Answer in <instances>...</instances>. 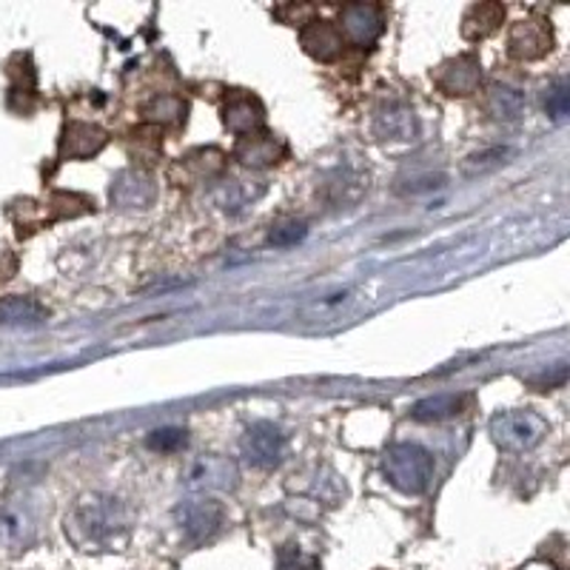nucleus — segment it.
I'll use <instances>...</instances> for the list:
<instances>
[{
    "label": "nucleus",
    "instance_id": "obj_1",
    "mask_svg": "<svg viewBox=\"0 0 570 570\" xmlns=\"http://www.w3.org/2000/svg\"><path fill=\"white\" fill-rule=\"evenodd\" d=\"M383 474L397 491L419 497V493L428 491V485L433 479V456L428 454L426 447L403 442V445H394L385 454Z\"/></svg>",
    "mask_w": 570,
    "mask_h": 570
},
{
    "label": "nucleus",
    "instance_id": "obj_2",
    "mask_svg": "<svg viewBox=\"0 0 570 570\" xmlns=\"http://www.w3.org/2000/svg\"><path fill=\"white\" fill-rule=\"evenodd\" d=\"M548 433V422L531 411H505L491 419V437L505 451H531Z\"/></svg>",
    "mask_w": 570,
    "mask_h": 570
},
{
    "label": "nucleus",
    "instance_id": "obj_3",
    "mask_svg": "<svg viewBox=\"0 0 570 570\" xmlns=\"http://www.w3.org/2000/svg\"><path fill=\"white\" fill-rule=\"evenodd\" d=\"M339 35L342 40H351L354 46H374L376 37L383 35L385 21L383 9L371 7V3H348L339 12Z\"/></svg>",
    "mask_w": 570,
    "mask_h": 570
},
{
    "label": "nucleus",
    "instance_id": "obj_4",
    "mask_svg": "<svg viewBox=\"0 0 570 570\" xmlns=\"http://www.w3.org/2000/svg\"><path fill=\"white\" fill-rule=\"evenodd\" d=\"M431 80L447 97H468L482 83V66L474 55H460V58L445 60L440 69H433Z\"/></svg>",
    "mask_w": 570,
    "mask_h": 570
},
{
    "label": "nucleus",
    "instance_id": "obj_5",
    "mask_svg": "<svg viewBox=\"0 0 570 570\" xmlns=\"http://www.w3.org/2000/svg\"><path fill=\"white\" fill-rule=\"evenodd\" d=\"M554 49V32L545 21L527 18V21L513 23L511 35H508V51L516 60H539Z\"/></svg>",
    "mask_w": 570,
    "mask_h": 570
},
{
    "label": "nucleus",
    "instance_id": "obj_6",
    "mask_svg": "<svg viewBox=\"0 0 570 570\" xmlns=\"http://www.w3.org/2000/svg\"><path fill=\"white\" fill-rule=\"evenodd\" d=\"M177 520H181V531L188 542L211 539L223 522V508L211 499H195V502L177 508Z\"/></svg>",
    "mask_w": 570,
    "mask_h": 570
},
{
    "label": "nucleus",
    "instance_id": "obj_7",
    "mask_svg": "<svg viewBox=\"0 0 570 570\" xmlns=\"http://www.w3.org/2000/svg\"><path fill=\"white\" fill-rule=\"evenodd\" d=\"M266 124V108H263L260 97H254L248 92H234L229 101L223 103V126L234 135H254Z\"/></svg>",
    "mask_w": 570,
    "mask_h": 570
},
{
    "label": "nucleus",
    "instance_id": "obj_8",
    "mask_svg": "<svg viewBox=\"0 0 570 570\" xmlns=\"http://www.w3.org/2000/svg\"><path fill=\"white\" fill-rule=\"evenodd\" d=\"M300 44H303L305 55H311V58L319 60V63H334V60L342 55L346 40L339 35L337 23L319 18V21H309L303 30H300Z\"/></svg>",
    "mask_w": 570,
    "mask_h": 570
},
{
    "label": "nucleus",
    "instance_id": "obj_9",
    "mask_svg": "<svg viewBox=\"0 0 570 570\" xmlns=\"http://www.w3.org/2000/svg\"><path fill=\"white\" fill-rule=\"evenodd\" d=\"M234 158H237L243 166L268 168L286 158V146H282L275 135H268V131H254V135H243V138L237 140Z\"/></svg>",
    "mask_w": 570,
    "mask_h": 570
},
{
    "label": "nucleus",
    "instance_id": "obj_10",
    "mask_svg": "<svg viewBox=\"0 0 570 570\" xmlns=\"http://www.w3.org/2000/svg\"><path fill=\"white\" fill-rule=\"evenodd\" d=\"M108 135L94 124H69L60 138V158L63 160H89L103 152Z\"/></svg>",
    "mask_w": 570,
    "mask_h": 570
},
{
    "label": "nucleus",
    "instance_id": "obj_11",
    "mask_svg": "<svg viewBox=\"0 0 570 570\" xmlns=\"http://www.w3.org/2000/svg\"><path fill=\"white\" fill-rule=\"evenodd\" d=\"M243 451H246L248 463L268 468V465H277L282 456V433L280 428L271 426V422H257V426L248 428L246 440H243Z\"/></svg>",
    "mask_w": 570,
    "mask_h": 570
},
{
    "label": "nucleus",
    "instance_id": "obj_12",
    "mask_svg": "<svg viewBox=\"0 0 570 570\" xmlns=\"http://www.w3.org/2000/svg\"><path fill=\"white\" fill-rule=\"evenodd\" d=\"M112 202L117 206H126V209H146V206H152L154 200V181L149 177L146 172H138V168H131V172L117 174V181L112 183Z\"/></svg>",
    "mask_w": 570,
    "mask_h": 570
},
{
    "label": "nucleus",
    "instance_id": "obj_13",
    "mask_svg": "<svg viewBox=\"0 0 570 570\" xmlns=\"http://www.w3.org/2000/svg\"><path fill=\"white\" fill-rule=\"evenodd\" d=\"M72 527H80L92 545H106V542L115 539L117 531L124 527V522L117 520L115 508H103L97 502H92V505L80 508Z\"/></svg>",
    "mask_w": 570,
    "mask_h": 570
},
{
    "label": "nucleus",
    "instance_id": "obj_14",
    "mask_svg": "<svg viewBox=\"0 0 570 570\" xmlns=\"http://www.w3.org/2000/svg\"><path fill=\"white\" fill-rule=\"evenodd\" d=\"M502 21H505V7H499V3H474L463 18V37L470 44H477V40L491 37L502 26Z\"/></svg>",
    "mask_w": 570,
    "mask_h": 570
},
{
    "label": "nucleus",
    "instance_id": "obj_15",
    "mask_svg": "<svg viewBox=\"0 0 570 570\" xmlns=\"http://www.w3.org/2000/svg\"><path fill=\"white\" fill-rule=\"evenodd\" d=\"M46 317H49V311L37 300H32V296H7V300H0V325L35 328V325H44Z\"/></svg>",
    "mask_w": 570,
    "mask_h": 570
},
{
    "label": "nucleus",
    "instance_id": "obj_16",
    "mask_svg": "<svg viewBox=\"0 0 570 570\" xmlns=\"http://www.w3.org/2000/svg\"><path fill=\"white\" fill-rule=\"evenodd\" d=\"M376 135L383 140H411L417 135L414 112H408L403 106L385 108L383 115L376 117Z\"/></svg>",
    "mask_w": 570,
    "mask_h": 570
},
{
    "label": "nucleus",
    "instance_id": "obj_17",
    "mask_svg": "<svg viewBox=\"0 0 570 570\" xmlns=\"http://www.w3.org/2000/svg\"><path fill=\"white\" fill-rule=\"evenodd\" d=\"M463 397H454V394H442V397H431L422 399V403L414 405L411 417L419 419V422H431V419H447L456 417L463 411Z\"/></svg>",
    "mask_w": 570,
    "mask_h": 570
},
{
    "label": "nucleus",
    "instance_id": "obj_18",
    "mask_svg": "<svg viewBox=\"0 0 570 570\" xmlns=\"http://www.w3.org/2000/svg\"><path fill=\"white\" fill-rule=\"evenodd\" d=\"M143 115L149 124H160V126H177L186 117V103L174 94H163V97H154L149 106L143 108Z\"/></svg>",
    "mask_w": 570,
    "mask_h": 570
},
{
    "label": "nucleus",
    "instance_id": "obj_19",
    "mask_svg": "<svg viewBox=\"0 0 570 570\" xmlns=\"http://www.w3.org/2000/svg\"><path fill=\"white\" fill-rule=\"evenodd\" d=\"M488 112H491L497 120H516V117L525 112V97L516 89L497 86L491 92V101H488Z\"/></svg>",
    "mask_w": 570,
    "mask_h": 570
},
{
    "label": "nucleus",
    "instance_id": "obj_20",
    "mask_svg": "<svg viewBox=\"0 0 570 570\" xmlns=\"http://www.w3.org/2000/svg\"><path fill=\"white\" fill-rule=\"evenodd\" d=\"M277 570H319V559L296 545H286L277 554Z\"/></svg>",
    "mask_w": 570,
    "mask_h": 570
},
{
    "label": "nucleus",
    "instance_id": "obj_21",
    "mask_svg": "<svg viewBox=\"0 0 570 570\" xmlns=\"http://www.w3.org/2000/svg\"><path fill=\"white\" fill-rule=\"evenodd\" d=\"M186 440L188 437L183 428H160V431L149 433L146 445L152 447V451H160V454H172V451H181Z\"/></svg>",
    "mask_w": 570,
    "mask_h": 570
},
{
    "label": "nucleus",
    "instance_id": "obj_22",
    "mask_svg": "<svg viewBox=\"0 0 570 570\" xmlns=\"http://www.w3.org/2000/svg\"><path fill=\"white\" fill-rule=\"evenodd\" d=\"M51 206H63L60 211H55V217H80L92 211V200L80 195H55L51 197Z\"/></svg>",
    "mask_w": 570,
    "mask_h": 570
},
{
    "label": "nucleus",
    "instance_id": "obj_23",
    "mask_svg": "<svg viewBox=\"0 0 570 570\" xmlns=\"http://www.w3.org/2000/svg\"><path fill=\"white\" fill-rule=\"evenodd\" d=\"M303 237H305V225L289 223V225H280V229H275L271 237H268V243L277 248H291V246H296V243H300Z\"/></svg>",
    "mask_w": 570,
    "mask_h": 570
},
{
    "label": "nucleus",
    "instance_id": "obj_24",
    "mask_svg": "<svg viewBox=\"0 0 570 570\" xmlns=\"http://www.w3.org/2000/svg\"><path fill=\"white\" fill-rule=\"evenodd\" d=\"M568 108H570L568 86H565V83H559V86H554L548 92V112L556 117V120H562V117L568 115Z\"/></svg>",
    "mask_w": 570,
    "mask_h": 570
}]
</instances>
